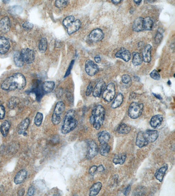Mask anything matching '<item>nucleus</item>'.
<instances>
[{"label": "nucleus", "mask_w": 175, "mask_h": 196, "mask_svg": "<svg viewBox=\"0 0 175 196\" xmlns=\"http://www.w3.org/2000/svg\"><path fill=\"white\" fill-rule=\"evenodd\" d=\"M26 84L25 77L20 73H16L6 79L2 84L1 88L6 91L22 90L25 88Z\"/></svg>", "instance_id": "nucleus-1"}, {"label": "nucleus", "mask_w": 175, "mask_h": 196, "mask_svg": "<svg viewBox=\"0 0 175 196\" xmlns=\"http://www.w3.org/2000/svg\"><path fill=\"white\" fill-rule=\"evenodd\" d=\"M78 122L75 118V111L69 110L67 112L61 128V133L64 134H68L74 130L78 125Z\"/></svg>", "instance_id": "nucleus-2"}, {"label": "nucleus", "mask_w": 175, "mask_h": 196, "mask_svg": "<svg viewBox=\"0 0 175 196\" xmlns=\"http://www.w3.org/2000/svg\"><path fill=\"white\" fill-rule=\"evenodd\" d=\"M105 110L102 105H99L95 108L91 112L90 122L96 130H99L103 124Z\"/></svg>", "instance_id": "nucleus-3"}, {"label": "nucleus", "mask_w": 175, "mask_h": 196, "mask_svg": "<svg viewBox=\"0 0 175 196\" xmlns=\"http://www.w3.org/2000/svg\"><path fill=\"white\" fill-rule=\"evenodd\" d=\"M65 109V105L62 101L58 102L56 105L54 109L51 120L54 125H58L60 123L62 115Z\"/></svg>", "instance_id": "nucleus-4"}, {"label": "nucleus", "mask_w": 175, "mask_h": 196, "mask_svg": "<svg viewBox=\"0 0 175 196\" xmlns=\"http://www.w3.org/2000/svg\"><path fill=\"white\" fill-rule=\"evenodd\" d=\"M144 105L142 103L133 102L130 105L128 109L129 116L133 119H136L141 116L143 112Z\"/></svg>", "instance_id": "nucleus-5"}, {"label": "nucleus", "mask_w": 175, "mask_h": 196, "mask_svg": "<svg viewBox=\"0 0 175 196\" xmlns=\"http://www.w3.org/2000/svg\"><path fill=\"white\" fill-rule=\"evenodd\" d=\"M116 94L115 86L114 83H110L107 86L102 93V98L105 101L110 102L114 99Z\"/></svg>", "instance_id": "nucleus-6"}, {"label": "nucleus", "mask_w": 175, "mask_h": 196, "mask_svg": "<svg viewBox=\"0 0 175 196\" xmlns=\"http://www.w3.org/2000/svg\"><path fill=\"white\" fill-rule=\"evenodd\" d=\"M20 54L24 63L27 64H30L34 61L35 59V53L33 50L28 48H24L21 50Z\"/></svg>", "instance_id": "nucleus-7"}, {"label": "nucleus", "mask_w": 175, "mask_h": 196, "mask_svg": "<svg viewBox=\"0 0 175 196\" xmlns=\"http://www.w3.org/2000/svg\"><path fill=\"white\" fill-rule=\"evenodd\" d=\"M88 149L86 158L88 159H91L94 158L97 155L99 152L97 144L92 140L88 141L87 143Z\"/></svg>", "instance_id": "nucleus-8"}, {"label": "nucleus", "mask_w": 175, "mask_h": 196, "mask_svg": "<svg viewBox=\"0 0 175 196\" xmlns=\"http://www.w3.org/2000/svg\"><path fill=\"white\" fill-rule=\"evenodd\" d=\"M85 70L88 75L93 76L98 72L99 67L94 62L88 59L85 62Z\"/></svg>", "instance_id": "nucleus-9"}, {"label": "nucleus", "mask_w": 175, "mask_h": 196, "mask_svg": "<svg viewBox=\"0 0 175 196\" xmlns=\"http://www.w3.org/2000/svg\"><path fill=\"white\" fill-rule=\"evenodd\" d=\"M11 22L9 18L6 16L0 21V32L3 33H8L11 28Z\"/></svg>", "instance_id": "nucleus-10"}, {"label": "nucleus", "mask_w": 175, "mask_h": 196, "mask_svg": "<svg viewBox=\"0 0 175 196\" xmlns=\"http://www.w3.org/2000/svg\"><path fill=\"white\" fill-rule=\"evenodd\" d=\"M104 34L102 30L99 28H96L91 31L89 34L90 40L94 42L100 41L103 39Z\"/></svg>", "instance_id": "nucleus-11"}, {"label": "nucleus", "mask_w": 175, "mask_h": 196, "mask_svg": "<svg viewBox=\"0 0 175 196\" xmlns=\"http://www.w3.org/2000/svg\"><path fill=\"white\" fill-rule=\"evenodd\" d=\"M115 56L118 58L122 59L125 62H128L131 59V53L125 48H121L116 53Z\"/></svg>", "instance_id": "nucleus-12"}, {"label": "nucleus", "mask_w": 175, "mask_h": 196, "mask_svg": "<svg viewBox=\"0 0 175 196\" xmlns=\"http://www.w3.org/2000/svg\"><path fill=\"white\" fill-rule=\"evenodd\" d=\"M144 134L148 143L155 142L158 137V132L155 130H147L144 132Z\"/></svg>", "instance_id": "nucleus-13"}, {"label": "nucleus", "mask_w": 175, "mask_h": 196, "mask_svg": "<svg viewBox=\"0 0 175 196\" xmlns=\"http://www.w3.org/2000/svg\"><path fill=\"white\" fill-rule=\"evenodd\" d=\"M106 83L103 80H100L96 84L93 90V95L96 98H99L105 89Z\"/></svg>", "instance_id": "nucleus-14"}, {"label": "nucleus", "mask_w": 175, "mask_h": 196, "mask_svg": "<svg viewBox=\"0 0 175 196\" xmlns=\"http://www.w3.org/2000/svg\"><path fill=\"white\" fill-rule=\"evenodd\" d=\"M10 45L9 41L4 37H0V54H5L10 49Z\"/></svg>", "instance_id": "nucleus-15"}, {"label": "nucleus", "mask_w": 175, "mask_h": 196, "mask_svg": "<svg viewBox=\"0 0 175 196\" xmlns=\"http://www.w3.org/2000/svg\"><path fill=\"white\" fill-rule=\"evenodd\" d=\"M27 171L25 169H22L16 173L14 178V182L16 184L22 183L27 176Z\"/></svg>", "instance_id": "nucleus-16"}, {"label": "nucleus", "mask_w": 175, "mask_h": 196, "mask_svg": "<svg viewBox=\"0 0 175 196\" xmlns=\"http://www.w3.org/2000/svg\"><path fill=\"white\" fill-rule=\"evenodd\" d=\"M148 144V142L144 137V132H139L136 138V145L139 148H142L147 146Z\"/></svg>", "instance_id": "nucleus-17"}, {"label": "nucleus", "mask_w": 175, "mask_h": 196, "mask_svg": "<svg viewBox=\"0 0 175 196\" xmlns=\"http://www.w3.org/2000/svg\"><path fill=\"white\" fill-rule=\"evenodd\" d=\"M151 45L148 44L144 47L142 51L143 60L145 62L149 63L151 61Z\"/></svg>", "instance_id": "nucleus-18"}, {"label": "nucleus", "mask_w": 175, "mask_h": 196, "mask_svg": "<svg viewBox=\"0 0 175 196\" xmlns=\"http://www.w3.org/2000/svg\"><path fill=\"white\" fill-rule=\"evenodd\" d=\"M163 120V116L161 115L154 116L150 120V125L154 128L158 127L161 125Z\"/></svg>", "instance_id": "nucleus-19"}, {"label": "nucleus", "mask_w": 175, "mask_h": 196, "mask_svg": "<svg viewBox=\"0 0 175 196\" xmlns=\"http://www.w3.org/2000/svg\"><path fill=\"white\" fill-rule=\"evenodd\" d=\"M143 19L142 17H138L134 21L133 24V30L135 32H140L144 30Z\"/></svg>", "instance_id": "nucleus-20"}, {"label": "nucleus", "mask_w": 175, "mask_h": 196, "mask_svg": "<svg viewBox=\"0 0 175 196\" xmlns=\"http://www.w3.org/2000/svg\"><path fill=\"white\" fill-rule=\"evenodd\" d=\"M81 23L80 20L78 19L75 20L67 28L68 34H71L78 31L81 28Z\"/></svg>", "instance_id": "nucleus-21"}, {"label": "nucleus", "mask_w": 175, "mask_h": 196, "mask_svg": "<svg viewBox=\"0 0 175 196\" xmlns=\"http://www.w3.org/2000/svg\"><path fill=\"white\" fill-rule=\"evenodd\" d=\"M30 124V120L29 119L26 118L21 123L18 128V134L20 135L24 134L26 130L28 128Z\"/></svg>", "instance_id": "nucleus-22"}, {"label": "nucleus", "mask_w": 175, "mask_h": 196, "mask_svg": "<svg viewBox=\"0 0 175 196\" xmlns=\"http://www.w3.org/2000/svg\"><path fill=\"white\" fill-rule=\"evenodd\" d=\"M110 136L109 133L106 131H103L100 132L99 134L98 138L99 141L100 142V144H106L109 141Z\"/></svg>", "instance_id": "nucleus-23"}, {"label": "nucleus", "mask_w": 175, "mask_h": 196, "mask_svg": "<svg viewBox=\"0 0 175 196\" xmlns=\"http://www.w3.org/2000/svg\"><path fill=\"white\" fill-rule=\"evenodd\" d=\"M55 86V83L53 81H46L43 84V90L46 93H50L53 91Z\"/></svg>", "instance_id": "nucleus-24"}, {"label": "nucleus", "mask_w": 175, "mask_h": 196, "mask_svg": "<svg viewBox=\"0 0 175 196\" xmlns=\"http://www.w3.org/2000/svg\"><path fill=\"white\" fill-rule=\"evenodd\" d=\"M102 187V184L101 182H97L94 184L90 188L89 195L94 196L97 195Z\"/></svg>", "instance_id": "nucleus-25"}, {"label": "nucleus", "mask_w": 175, "mask_h": 196, "mask_svg": "<svg viewBox=\"0 0 175 196\" xmlns=\"http://www.w3.org/2000/svg\"><path fill=\"white\" fill-rule=\"evenodd\" d=\"M168 166L167 164H165L161 167L155 173V176L158 180H159L160 182H162L165 173L166 171L167 170Z\"/></svg>", "instance_id": "nucleus-26"}, {"label": "nucleus", "mask_w": 175, "mask_h": 196, "mask_svg": "<svg viewBox=\"0 0 175 196\" xmlns=\"http://www.w3.org/2000/svg\"><path fill=\"white\" fill-rule=\"evenodd\" d=\"M10 128V123L8 121L6 120L2 123L0 127V131L4 137H7Z\"/></svg>", "instance_id": "nucleus-27"}, {"label": "nucleus", "mask_w": 175, "mask_h": 196, "mask_svg": "<svg viewBox=\"0 0 175 196\" xmlns=\"http://www.w3.org/2000/svg\"><path fill=\"white\" fill-rule=\"evenodd\" d=\"M14 61L15 65L18 67H21L24 65V62L23 61L20 53L16 52L14 55Z\"/></svg>", "instance_id": "nucleus-28"}, {"label": "nucleus", "mask_w": 175, "mask_h": 196, "mask_svg": "<svg viewBox=\"0 0 175 196\" xmlns=\"http://www.w3.org/2000/svg\"><path fill=\"white\" fill-rule=\"evenodd\" d=\"M99 151L101 155L103 156H107L110 150V147L107 143L100 144L99 148Z\"/></svg>", "instance_id": "nucleus-29"}, {"label": "nucleus", "mask_w": 175, "mask_h": 196, "mask_svg": "<svg viewBox=\"0 0 175 196\" xmlns=\"http://www.w3.org/2000/svg\"><path fill=\"white\" fill-rule=\"evenodd\" d=\"M126 157L127 156L125 153L117 154L115 156L114 158L113 159V161L115 164L122 165L125 162Z\"/></svg>", "instance_id": "nucleus-30"}, {"label": "nucleus", "mask_w": 175, "mask_h": 196, "mask_svg": "<svg viewBox=\"0 0 175 196\" xmlns=\"http://www.w3.org/2000/svg\"><path fill=\"white\" fill-rule=\"evenodd\" d=\"M153 22L151 18L149 17H146L143 19V29L144 30H151L153 26Z\"/></svg>", "instance_id": "nucleus-31"}, {"label": "nucleus", "mask_w": 175, "mask_h": 196, "mask_svg": "<svg viewBox=\"0 0 175 196\" xmlns=\"http://www.w3.org/2000/svg\"><path fill=\"white\" fill-rule=\"evenodd\" d=\"M123 99H124L123 95L121 93H118L114 101L113 102L112 104H111V107L113 109H116L119 107L123 102Z\"/></svg>", "instance_id": "nucleus-32"}, {"label": "nucleus", "mask_w": 175, "mask_h": 196, "mask_svg": "<svg viewBox=\"0 0 175 196\" xmlns=\"http://www.w3.org/2000/svg\"><path fill=\"white\" fill-rule=\"evenodd\" d=\"M133 59L132 63L135 66H138L141 65L142 62V58L141 55L138 52L133 53Z\"/></svg>", "instance_id": "nucleus-33"}, {"label": "nucleus", "mask_w": 175, "mask_h": 196, "mask_svg": "<svg viewBox=\"0 0 175 196\" xmlns=\"http://www.w3.org/2000/svg\"><path fill=\"white\" fill-rule=\"evenodd\" d=\"M19 102H20V100L19 98L17 97H15V96H13L10 98L9 102H8V107L11 109H14L18 106Z\"/></svg>", "instance_id": "nucleus-34"}, {"label": "nucleus", "mask_w": 175, "mask_h": 196, "mask_svg": "<svg viewBox=\"0 0 175 196\" xmlns=\"http://www.w3.org/2000/svg\"><path fill=\"white\" fill-rule=\"evenodd\" d=\"M47 48V39L46 37H42L41 39L40 42H39V51H40V52L43 53L45 52L46 51Z\"/></svg>", "instance_id": "nucleus-35"}, {"label": "nucleus", "mask_w": 175, "mask_h": 196, "mask_svg": "<svg viewBox=\"0 0 175 196\" xmlns=\"http://www.w3.org/2000/svg\"><path fill=\"white\" fill-rule=\"evenodd\" d=\"M131 130V128L129 126L125 124H122L119 127L118 131L120 134H128L130 133Z\"/></svg>", "instance_id": "nucleus-36"}, {"label": "nucleus", "mask_w": 175, "mask_h": 196, "mask_svg": "<svg viewBox=\"0 0 175 196\" xmlns=\"http://www.w3.org/2000/svg\"><path fill=\"white\" fill-rule=\"evenodd\" d=\"M43 114L41 112H38L36 113L34 118V123L36 127L41 126L43 120Z\"/></svg>", "instance_id": "nucleus-37"}, {"label": "nucleus", "mask_w": 175, "mask_h": 196, "mask_svg": "<svg viewBox=\"0 0 175 196\" xmlns=\"http://www.w3.org/2000/svg\"><path fill=\"white\" fill-rule=\"evenodd\" d=\"M75 17L73 16H69L63 20V24L66 28H68L75 21Z\"/></svg>", "instance_id": "nucleus-38"}, {"label": "nucleus", "mask_w": 175, "mask_h": 196, "mask_svg": "<svg viewBox=\"0 0 175 196\" xmlns=\"http://www.w3.org/2000/svg\"><path fill=\"white\" fill-rule=\"evenodd\" d=\"M68 3H69V2L68 1L59 0V1H56L55 5L58 8H62L66 6Z\"/></svg>", "instance_id": "nucleus-39"}, {"label": "nucleus", "mask_w": 175, "mask_h": 196, "mask_svg": "<svg viewBox=\"0 0 175 196\" xmlns=\"http://www.w3.org/2000/svg\"><path fill=\"white\" fill-rule=\"evenodd\" d=\"M150 77L153 80H160L161 76L159 73L156 70H153L150 74Z\"/></svg>", "instance_id": "nucleus-40"}, {"label": "nucleus", "mask_w": 175, "mask_h": 196, "mask_svg": "<svg viewBox=\"0 0 175 196\" xmlns=\"http://www.w3.org/2000/svg\"><path fill=\"white\" fill-rule=\"evenodd\" d=\"M163 38L162 33L161 31H158L155 37V43L158 44L160 43Z\"/></svg>", "instance_id": "nucleus-41"}, {"label": "nucleus", "mask_w": 175, "mask_h": 196, "mask_svg": "<svg viewBox=\"0 0 175 196\" xmlns=\"http://www.w3.org/2000/svg\"><path fill=\"white\" fill-rule=\"evenodd\" d=\"M6 115V109L0 101V119H3Z\"/></svg>", "instance_id": "nucleus-42"}, {"label": "nucleus", "mask_w": 175, "mask_h": 196, "mask_svg": "<svg viewBox=\"0 0 175 196\" xmlns=\"http://www.w3.org/2000/svg\"><path fill=\"white\" fill-rule=\"evenodd\" d=\"M131 78L130 76L128 74L123 75L122 77V81L125 84H128L131 82Z\"/></svg>", "instance_id": "nucleus-43"}, {"label": "nucleus", "mask_w": 175, "mask_h": 196, "mask_svg": "<svg viewBox=\"0 0 175 196\" xmlns=\"http://www.w3.org/2000/svg\"><path fill=\"white\" fill-rule=\"evenodd\" d=\"M22 27L25 30H30L33 28V25L29 22H26L22 25Z\"/></svg>", "instance_id": "nucleus-44"}, {"label": "nucleus", "mask_w": 175, "mask_h": 196, "mask_svg": "<svg viewBox=\"0 0 175 196\" xmlns=\"http://www.w3.org/2000/svg\"><path fill=\"white\" fill-rule=\"evenodd\" d=\"M93 90V86L91 83H89L87 86V90H86V96H89L91 94Z\"/></svg>", "instance_id": "nucleus-45"}, {"label": "nucleus", "mask_w": 175, "mask_h": 196, "mask_svg": "<svg viewBox=\"0 0 175 196\" xmlns=\"http://www.w3.org/2000/svg\"><path fill=\"white\" fill-rule=\"evenodd\" d=\"M74 62L75 61L72 60V62H71V64H70V66H69V67L68 68V70H67V72H66L65 75V78L66 77H68V76L71 73V70H72V67H73V65H74Z\"/></svg>", "instance_id": "nucleus-46"}, {"label": "nucleus", "mask_w": 175, "mask_h": 196, "mask_svg": "<svg viewBox=\"0 0 175 196\" xmlns=\"http://www.w3.org/2000/svg\"><path fill=\"white\" fill-rule=\"evenodd\" d=\"M35 192V189L34 187L33 186L30 187L28 189V192H27V195H33Z\"/></svg>", "instance_id": "nucleus-47"}, {"label": "nucleus", "mask_w": 175, "mask_h": 196, "mask_svg": "<svg viewBox=\"0 0 175 196\" xmlns=\"http://www.w3.org/2000/svg\"><path fill=\"white\" fill-rule=\"evenodd\" d=\"M97 166H91L89 170V173L91 175H93L95 172L97 171Z\"/></svg>", "instance_id": "nucleus-48"}, {"label": "nucleus", "mask_w": 175, "mask_h": 196, "mask_svg": "<svg viewBox=\"0 0 175 196\" xmlns=\"http://www.w3.org/2000/svg\"><path fill=\"white\" fill-rule=\"evenodd\" d=\"M131 186H130V185L127 187L125 189V191H124V194L125 195H128L129 192H130V191H131Z\"/></svg>", "instance_id": "nucleus-49"}, {"label": "nucleus", "mask_w": 175, "mask_h": 196, "mask_svg": "<svg viewBox=\"0 0 175 196\" xmlns=\"http://www.w3.org/2000/svg\"><path fill=\"white\" fill-rule=\"evenodd\" d=\"M94 59L95 62L97 63H99L101 62V58L99 55H97L95 56V57Z\"/></svg>", "instance_id": "nucleus-50"}, {"label": "nucleus", "mask_w": 175, "mask_h": 196, "mask_svg": "<svg viewBox=\"0 0 175 196\" xmlns=\"http://www.w3.org/2000/svg\"><path fill=\"white\" fill-rule=\"evenodd\" d=\"M97 170L99 172L103 171L104 170V168L103 166L102 165H99L98 167H97Z\"/></svg>", "instance_id": "nucleus-51"}, {"label": "nucleus", "mask_w": 175, "mask_h": 196, "mask_svg": "<svg viewBox=\"0 0 175 196\" xmlns=\"http://www.w3.org/2000/svg\"><path fill=\"white\" fill-rule=\"evenodd\" d=\"M24 193H25V190L24 189L22 188V189L19 190V191L18 192V194L19 196H23L24 194Z\"/></svg>", "instance_id": "nucleus-52"}, {"label": "nucleus", "mask_w": 175, "mask_h": 196, "mask_svg": "<svg viewBox=\"0 0 175 196\" xmlns=\"http://www.w3.org/2000/svg\"><path fill=\"white\" fill-rule=\"evenodd\" d=\"M121 2V0H116H116H112V2L114 4H115V5L120 3Z\"/></svg>", "instance_id": "nucleus-53"}, {"label": "nucleus", "mask_w": 175, "mask_h": 196, "mask_svg": "<svg viewBox=\"0 0 175 196\" xmlns=\"http://www.w3.org/2000/svg\"><path fill=\"white\" fill-rule=\"evenodd\" d=\"M154 95L157 98H158V99H161L162 97H161L160 95H157V94H155V93H153Z\"/></svg>", "instance_id": "nucleus-54"}, {"label": "nucleus", "mask_w": 175, "mask_h": 196, "mask_svg": "<svg viewBox=\"0 0 175 196\" xmlns=\"http://www.w3.org/2000/svg\"><path fill=\"white\" fill-rule=\"evenodd\" d=\"M134 2H135L136 5H139L141 3V1H136V0H135Z\"/></svg>", "instance_id": "nucleus-55"}, {"label": "nucleus", "mask_w": 175, "mask_h": 196, "mask_svg": "<svg viewBox=\"0 0 175 196\" xmlns=\"http://www.w3.org/2000/svg\"><path fill=\"white\" fill-rule=\"evenodd\" d=\"M171 84V83L170 81V80H169L168 81V84L169 85H170Z\"/></svg>", "instance_id": "nucleus-56"}]
</instances>
